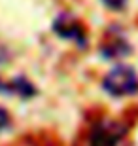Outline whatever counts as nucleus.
I'll return each mask as SVG.
<instances>
[{"mask_svg":"<svg viewBox=\"0 0 138 146\" xmlns=\"http://www.w3.org/2000/svg\"><path fill=\"white\" fill-rule=\"evenodd\" d=\"M102 87L108 95L116 99L131 97L138 93V74L133 66L129 65H117L114 66L102 80Z\"/></svg>","mask_w":138,"mask_h":146,"instance_id":"obj_1","label":"nucleus"},{"mask_svg":"<svg viewBox=\"0 0 138 146\" xmlns=\"http://www.w3.org/2000/svg\"><path fill=\"white\" fill-rule=\"evenodd\" d=\"M123 133V125L106 119V121H98V123L91 129V135L87 139V146H116L121 141Z\"/></svg>","mask_w":138,"mask_h":146,"instance_id":"obj_2","label":"nucleus"},{"mask_svg":"<svg viewBox=\"0 0 138 146\" xmlns=\"http://www.w3.org/2000/svg\"><path fill=\"white\" fill-rule=\"evenodd\" d=\"M53 31L64 40H72L80 46L87 44V33H85L83 25L72 13H61L53 23Z\"/></svg>","mask_w":138,"mask_h":146,"instance_id":"obj_3","label":"nucleus"},{"mask_svg":"<svg viewBox=\"0 0 138 146\" xmlns=\"http://www.w3.org/2000/svg\"><path fill=\"white\" fill-rule=\"evenodd\" d=\"M100 51L106 59H117V57L131 53V46H129V42L125 40L123 34H110V36H106Z\"/></svg>","mask_w":138,"mask_h":146,"instance_id":"obj_4","label":"nucleus"},{"mask_svg":"<svg viewBox=\"0 0 138 146\" xmlns=\"http://www.w3.org/2000/svg\"><path fill=\"white\" fill-rule=\"evenodd\" d=\"M6 91H13L17 93V95H21V97L28 99L34 95V87H32V84L28 80H25V78H15L13 82H10V86H6Z\"/></svg>","mask_w":138,"mask_h":146,"instance_id":"obj_5","label":"nucleus"},{"mask_svg":"<svg viewBox=\"0 0 138 146\" xmlns=\"http://www.w3.org/2000/svg\"><path fill=\"white\" fill-rule=\"evenodd\" d=\"M102 4L112 11H121L127 6V0H102Z\"/></svg>","mask_w":138,"mask_h":146,"instance_id":"obj_6","label":"nucleus"},{"mask_svg":"<svg viewBox=\"0 0 138 146\" xmlns=\"http://www.w3.org/2000/svg\"><path fill=\"white\" fill-rule=\"evenodd\" d=\"M8 125H10V116L4 108H0V131H4Z\"/></svg>","mask_w":138,"mask_h":146,"instance_id":"obj_7","label":"nucleus"},{"mask_svg":"<svg viewBox=\"0 0 138 146\" xmlns=\"http://www.w3.org/2000/svg\"><path fill=\"white\" fill-rule=\"evenodd\" d=\"M4 61H8V53L4 48H0V63H4Z\"/></svg>","mask_w":138,"mask_h":146,"instance_id":"obj_8","label":"nucleus"},{"mask_svg":"<svg viewBox=\"0 0 138 146\" xmlns=\"http://www.w3.org/2000/svg\"><path fill=\"white\" fill-rule=\"evenodd\" d=\"M0 91H6V86H4V82L0 80Z\"/></svg>","mask_w":138,"mask_h":146,"instance_id":"obj_9","label":"nucleus"}]
</instances>
